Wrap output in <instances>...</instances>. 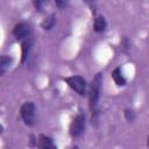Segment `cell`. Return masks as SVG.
Instances as JSON below:
<instances>
[{"label":"cell","instance_id":"cell-14","mask_svg":"<svg viewBox=\"0 0 149 149\" xmlns=\"http://www.w3.org/2000/svg\"><path fill=\"white\" fill-rule=\"evenodd\" d=\"M54 1H55L56 6L58 7V9H64V8L66 7V2H68V0H54Z\"/></svg>","mask_w":149,"mask_h":149},{"label":"cell","instance_id":"cell-7","mask_svg":"<svg viewBox=\"0 0 149 149\" xmlns=\"http://www.w3.org/2000/svg\"><path fill=\"white\" fill-rule=\"evenodd\" d=\"M22 47H21V62L23 63V62H26V59H27V57H28V54H29V51H30V48H31V45H33V37L31 36H29V37H27V38H24L23 41H22V44H21Z\"/></svg>","mask_w":149,"mask_h":149},{"label":"cell","instance_id":"cell-13","mask_svg":"<svg viewBox=\"0 0 149 149\" xmlns=\"http://www.w3.org/2000/svg\"><path fill=\"white\" fill-rule=\"evenodd\" d=\"M33 3H34V6H35L36 10L42 12L43 8H44V6L48 3V0H33Z\"/></svg>","mask_w":149,"mask_h":149},{"label":"cell","instance_id":"cell-8","mask_svg":"<svg viewBox=\"0 0 149 149\" xmlns=\"http://www.w3.org/2000/svg\"><path fill=\"white\" fill-rule=\"evenodd\" d=\"M107 27V22L105 20V17L102 15H99L94 19V23H93V29L95 33H102L106 30Z\"/></svg>","mask_w":149,"mask_h":149},{"label":"cell","instance_id":"cell-16","mask_svg":"<svg viewBox=\"0 0 149 149\" xmlns=\"http://www.w3.org/2000/svg\"><path fill=\"white\" fill-rule=\"evenodd\" d=\"M85 3H87V5H90V6H93L94 3H95V0H83Z\"/></svg>","mask_w":149,"mask_h":149},{"label":"cell","instance_id":"cell-12","mask_svg":"<svg viewBox=\"0 0 149 149\" xmlns=\"http://www.w3.org/2000/svg\"><path fill=\"white\" fill-rule=\"evenodd\" d=\"M123 113H125V118H126V120L129 121V122H133V121L135 120V118H136L135 112H134L133 109H130V108H126Z\"/></svg>","mask_w":149,"mask_h":149},{"label":"cell","instance_id":"cell-5","mask_svg":"<svg viewBox=\"0 0 149 149\" xmlns=\"http://www.w3.org/2000/svg\"><path fill=\"white\" fill-rule=\"evenodd\" d=\"M13 35L20 40L23 41L24 38L31 36V30H30V26L26 22H20L17 24H15V27L13 28Z\"/></svg>","mask_w":149,"mask_h":149},{"label":"cell","instance_id":"cell-11","mask_svg":"<svg viewBox=\"0 0 149 149\" xmlns=\"http://www.w3.org/2000/svg\"><path fill=\"white\" fill-rule=\"evenodd\" d=\"M10 63H12V58H9L6 55L1 56V59H0V76H3L5 74V72L10 66Z\"/></svg>","mask_w":149,"mask_h":149},{"label":"cell","instance_id":"cell-15","mask_svg":"<svg viewBox=\"0 0 149 149\" xmlns=\"http://www.w3.org/2000/svg\"><path fill=\"white\" fill-rule=\"evenodd\" d=\"M121 49H122L123 52H127L128 49H129V43H128V40H127L126 37H125V38L122 40V42H121Z\"/></svg>","mask_w":149,"mask_h":149},{"label":"cell","instance_id":"cell-17","mask_svg":"<svg viewBox=\"0 0 149 149\" xmlns=\"http://www.w3.org/2000/svg\"><path fill=\"white\" fill-rule=\"evenodd\" d=\"M147 146L149 147V135H148V139H147Z\"/></svg>","mask_w":149,"mask_h":149},{"label":"cell","instance_id":"cell-4","mask_svg":"<svg viewBox=\"0 0 149 149\" xmlns=\"http://www.w3.org/2000/svg\"><path fill=\"white\" fill-rule=\"evenodd\" d=\"M84 130H85V115L79 113L71 121L69 127V133L72 137H78L84 133Z\"/></svg>","mask_w":149,"mask_h":149},{"label":"cell","instance_id":"cell-3","mask_svg":"<svg viewBox=\"0 0 149 149\" xmlns=\"http://www.w3.org/2000/svg\"><path fill=\"white\" fill-rule=\"evenodd\" d=\"M20 115L24 125L31 127L35 125V105L33 101H26L20 108Z\"/></svg>","mask_w":149,"mask_h":149},{"label":"cell","instance_id":"cell-10","mask_svg":"<svg viewBox=\"0 0 149 149\" xmlns=\"http://www.w3.org/2000/svg\"><path fill=\"white\" fill-rule=\"evenodd\" d=\"M55 22H56V15H55V14H50V15H48V16L42 21L41 27H42L44 30H50L51 28H54Z\"/></svg>","mask_w":149,"mask_h":149},{"label":"cell","instance_id":"cell-9","mask_svg":"<svg viewBox=\"0 0 149 149\" xmlns=\"http://www.w3.org/2000/svg\"><path fill=\"white\" fill-rule=\"evenodd\" d=\"M112 78H113V80L115 81V84L118 85V86H125L126 85V79H125V77L122 76V73H121V69L120 68H116V69H114L113 71H112Z\"/></svg>","mask_w":149,"mask_h":149},{"label":"cell","instance_id":"cell-1","mask_svg":"<svg viewBox=\"0 0 149 149\" xmlns=\"http://www.w3.org/2000/svg\"><path fill=\"white\" fill-rule=\"evenodd\" d=\"M101 84H102V73L98 72L92 79L88 91V106L92 113V119L95 116L98 112V101L101 92Z\"/></svg>","mask_w":149,"mask_h":149},{"label":"cell","instance_id":"cell-6","mask_svg":"<svg viewBox=\"0 0 149 149\" xmlns=\"http://www.w3.org/2000/svg\"><path fill=\"white\" fill-rule=\"evenodd\" d=\"M37 147L41 148V149H56V144L52 142V139L44 135V134H41L38 136V142H37Z\"/></svg>","mask_w":149,"mask_h":149},{"label":"cell","instance_id":"cell-2","mask_svg":"<svg viewBox=\"0 0 149 149\" xmlns=\"http://www.w3.org/2000/svg\"><path fill=\"white\" fill-rule=\"evenodd\" d=\"M64 81L69 85L71 90H73L79 95L86 94V80L81 76H70L64 78Z\"/></svg>","mask_w":149,"mask_h":149}]
</instances>
